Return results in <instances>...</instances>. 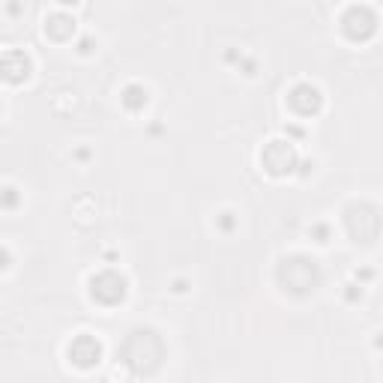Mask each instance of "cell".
<instances>
[{"instance_id":"1","label":"cell","mask_w":383,"mask_h":383,"mask_svg":"<svg viewBox=\"0 0 383 383\" xmlns=\"http://www.w3.org/2000/svg\"><path fill=\"white\" fill-rule=\"evenodd\" d=\"M120 360L132 374H153L165 360V342L153 330H135L123 342Z\"/></svg>"},{"instance_id":"2","label":"cell","mask_w":383,"mask_h":383,"mask_svg":"<svg viewBox=\"0 0 383 383\" xmlns=\"http://www.w3.org/2000/svg\"><path fill=\"white\" fill-rule=\"evenodd\" d=\"M276 279L291 296H308L320 288L323 269L315 258H308V254H291V258L279 264Z\"/></svg>"},{"instance_id":"3","label":"cell","mask_w":383,"mask_h":383,"mask_svg":"<svg viewBox=\"0 0 383 383\" xmlns=\"http://www.w3.org/2000/svg\"><path fill=\"white\" fill-rule=\"evenodd\" d=\"M126 291H129V281L117 269H102L90 279V296L99 306H120L126 300Z\"/></svg>"},{"instance_id":"4","label":"cell","mask_w":383,"mask_h":383,"mask_svg":"<svg viewBox=\"0 0 383 383\" xmlns=\"http://www.w3.org/2000/svg\"><path fill=\"white\" fill-rule=\"evenodd\" d=\"M261 165L266 174L273 177H288L300 168V156H296L291 141H269L261 153Z\"/></svg>"},{"instance_id":"5","label":"cell","mask_w":383,"mask_h":383,"mask_svg":"<svg viewBox=\"0 0 383 383\" xmlns=\"http://www.w3.org/2000/svg\"><path fill=\"white\" fill-rule=\"evenodd\" d=\"M342 27H345V33L353 42H362V39H368L377 31V12L372 6H365V4L347 6L345 16H342Z\"/></svg>"},{"instance_id":"6","label":"cell","mask_w":383,"mask_h":383,"mask_svg":"<svg viewBox=\"0 0 383 383\" xmlns=\"http://www.w3.org/2000/svg\"><path fill=\"white\" fill-rule=\"evenodd\" d=\"M66 353H69V362H72L75 368H84V372H87V368H96L99 362H102V342L90 333H81L69 342Z\"/></svg>"},{"instance_id":"7","label":"cell","mask_w":383,"mask_h":383,"mask_svg":"<svg viewBox=\"0 0 383 383\" xmlns=\"http://www.w3.org/2000/svg\"><path fill=\"white\" fill-rule=\"evenodd\" d=\"M288 105H291L293 114L315 117V114H320V108H323V96H320V90L315 87V84L300 81V84H293V87L288 90Z\"/></svg>"},{"instance_id":"8","label":"cell","mask_w":383,"mask_h":383,"mask_svg":"<svg viewBox=\"0 0 383 383\" xmlns=\"http://www.w3.org/2000/svg\"><path fill=\"white\" fill-rule=\"evenodd\" d=\"M347 228L353 237H360L362 243H372L380 231V216H377V207H368V204H360L350 210L347 216Z\"/></svg>"},{"instance_id":"9","label":"cell","mask_w":383,"mask_h":383,"mask_svg":"<svg viewBox=\"0 0 383 383\" xmlns=\"http://www.w3.org/2000/svg\"><path fill=\"white\" fill-rule=\"evenodd\" d=\"M31 58L24 51H6L0 54V78L6 84H21L31 78Z\"/></svg>"},{"instance_id":"10","label":"cell","mask_w":383,"mask_h":383,"mask_svg":"<svg viewBox=\"0 0 383 383\" xmlns=\"http://www.w3.org/2000/svg\"><path fill=\"white\" fill-rule=\"evenodd\" d=\"M120 102H123V108H126V111H132V114H138V111H144V108H147L150 96H147V90L141 87V84H126L123 93H120Z\"/></svg>"},{"instance_id":"11","label":"cell","mask_w":383,"mask_h":383,"mask_svg":"<svg viewBox=\"0 0 383 383\" xmlns=\"http://www.w3.org/2000/svg\"><path fill=\"white\" fill-rule=\"evenodd\" d=\"M45 31L54 39H69L75 33V21L69 18L66 12H54V16H48V21H45Z\"/></svg>"},{"instance_id":"12","label":"cell","mask_w":383,"mask_h":383,"mask_svg":"<svg viewBox=\"0 0 383 383\" xmlns=\"http://www.w3.org/2000/svg\"><path fill=\"white\" fill-rule=\"evenodd\" d=\"M21 204V192L16 186H4L0 189V210H16Z\"/></svg>"},{"instance_id":"13","label":"cell","mask_w":383,"mask_h":383,"mask_svg":"<svg viewBox=\"0 0 383 383\" xmlns=\"http://www.w3.org/2000/svg\"><path fill=\"white\" fill-rule=\"evenodd\" d=\"M219 228H222L225 234H231V231L237 228V219H234V212H222V216H219Z\"/></svg>"},{"instance_id":"14","label":"cell","mask_w":383,"mask_h":383,"mask_svg":"<svg viewBox=\"0 0 383 383\" xmlns=\"http://www.w3.org/2000/svg\"><path fill=\"white\" fill-rule=\"evenodd\" d=\"M311 237H315L318 243H330V225H315V228H311Z\"/></svg>"},{"instance_id":"15","label":"cell","mask_w":383,"mask_h":383,"mask_svg":"<svg viewBox=\"0 0 383 383\" xmlns=\"http://www.w3.org/2000/svg\"><path fill=\"white\" fill-rule=\"evenodd\" d=\"M9 264H12L9 249H6V246H0V269H9Z\"/></svg>"},{"instance_id":"16","label":"cell","mask_w":383,"mask_h":383,"mask_svg":"<svg viewBox=\"0 0 383 383\" xmlns=\"http://www.w3.org/2000/svg\"><path fill=\"white\" fill-rule=\"evenodd\" d=\"M78 51H81V54H90V51H93V39H90V36H84V39L78 42Z\"/></svg>"},{"instance_id":"17","label":"cell","mask_w":383,"mask_h":383,"mask_svg":"<svg viewBox=\"0 0 383 383\" xmlns=\"http://www.w3.org/2000/svg\"><path fill=\"white\" fill-rule=\"evenodd\" d=\"M345 296H347V300H350V303H357V300H360V296H362V291H357V285H347Z\"/></svg>"},{"instance_id":"18","label":"cell","mask_w":383,"mask_h":383,"mask_svg":"<svg viewBox=\"0 0 383 383\" xmlns=\"http://www.w3.org/2000/svg\"><path fill=\"white\" fill-rule=\"evenodd\" d=\"M291 138H306V129H300V126H288V129H285Z\"/></svg>"}]
</instances>
